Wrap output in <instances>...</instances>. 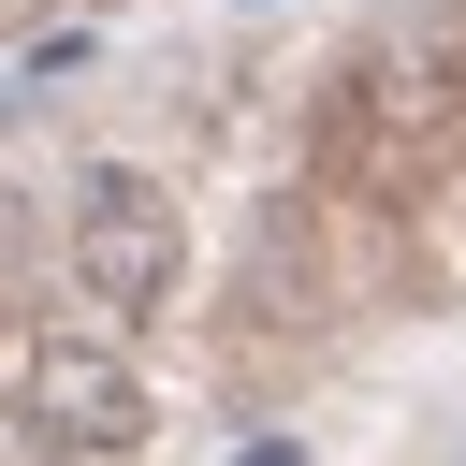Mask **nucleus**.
Listing matches in <instances>:
<instances>
[{
    "instance_id": "nucleus-1",
    "label": "nucleus",
    "mask_w": 466,
    "mask_h": 466,
    "mask_svg": "<svg viewBox=\"0 0 466 466\" xmlns=\"http://www.w3.org/2000/svg\"><path fill=\"white\" fill-rule=\"evenodd\" d=\"M466 160V0H422L393 29H364L320 102H306V175L350 204H422Z\"/></svg>"
},
{
    "instance_id": "nucleus-2",
    "label": "nucleus",
    "mask_w": 466,
    "mask_h": 466,
    "mask_svg": "<svg viewBox=\"0 0 466 466\" xmlns=\"http://www.w3.org/2000/svg\"><path fill=\"white\" fill-rule=\"evenodd\" d=\"M175 262H189L175 189H160L146 160H87V175H73V291H87L102 320H160V306H175Z\"/></svg>"
},
{
    "instance_id": "nucleus-3",
    "label": "nucleus",
    "mask_w": 466,
    "mask_h": 466,
    "mask_svg": "<svg viewBox=\"0 0 466 466\" xmlns=\"http://www.w3.org/2000/svg\"><path fill=\"white\" fill-rule=\"evenodd\" d=\"M15 422L58 451H146V379L102 335H29L15 350Z\"/></svg>"
},
{
    "instance_id": "nucleus-4",
    "label": "nucleus",
    "mask_w": 466,
    "mask_h": 466,
    "mask_svg": "<svg viewBox=\"0 0 466 466\" xmlns=\"http://www.w3.org/2000/svg\"><path fill=\"white\" fill-rule=\"evenodd\" d=\"M29 262H44V204H29V189H0V306L29 291Z\"/></svg>"
},
{
    "instance_id": "nucleus-5",
    "label": "nucleus",
    "mask_w": 466,
    "mask_h": 466,
    "mask_svg": "<svg viewBox=\"0 0 466 466\" xmlns=\"http://www.w3.org/2000/svg\"><path fill=\"white\" fill-rule=\"evenodd\" d=\"M233 466H291V437H248V451H233Z\"/></svg>"
}]
</instances>
